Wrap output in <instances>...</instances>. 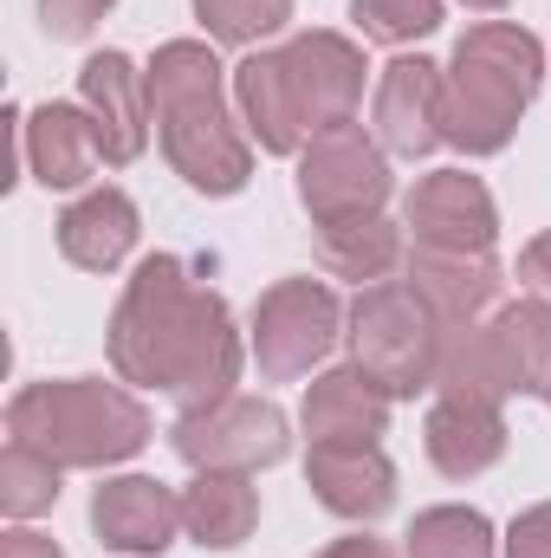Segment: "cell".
<instances>
[{
    "instance_id": "obj_22",
    "label": "cell",
    "mask_w": 551,
    "mask_h": 558,
    "mask_svg": "<svg viewBox=\"0 0 551 558\" xmlns=\"http://www.w3.org/2000/svg\"><path fill=\"white\" fill-rule=\"evenodd\" d=\"M318 228V260L325 274L377 286L403 267V228L383 215H351V221H311Z\"/></svg>"
},
{
    "instance_id": "obj_4",
    "label": "cell",
    "mask_w": 551,
    "mask_h": 558,
    "mask_svg": "<svg viewBox=\"0 0 551 558\" xmlns=\"http://www.w3.org/2000/svg\"><path fill=\"white\" fill-rule=\"evenodd\" d=\"M7 435L33 441L59 468H118L149 448V410L105 377L26 384L7 403Z\"/></svg>"
},
{
    "instance_id": "obj_31",
    "label": "cell",
    "mask_w": 551,
    "mask_h": 558,
    "mask_svg": "<svg viewBox=\"0 0 551 558\" xmlns=\"http://www.w3.org/2000/svg\"><path fill=\"white\" fill-rule=\"evenodd\" d=\"M519 292L551 305V234H539V241L519 254Z\"/></svg>"
},
{
    "instance_id": "obj_7",
    "label": "cell",
    "mask_w": 551,
    "mask_h": 558,
    "mask_svg": "<svg viewBox=\"0 0 551 558\" xmlns=\"http://www.w3.org/2000/svg\"><path fill=\"white\" fill-rule=\"evenodd\" d=\"M169 448L195 474H260L285 461L292 428H285V410L267 397H221L208 410H182L169 428Z\"/></svg>"
},
{
    "instance_id": "obj_30",
    "label": "cell",
    "mask_w": 551,
    "mask_h": 558,
    "mask_svg": "<svg viewBox=\"0 0 551 558\" xmlns=\"http://www.w3.org/2000/svg\"><path fill=\"white\" fill-rule=\"evenodd\" d=\"M506 558H551V500L546 507H526L513 526H506Z\"/></svg>"
},
{
    "instance_id": "obj_3",
    "label": "cell",
    "mask_w": 551,
    "mask_h": 558,
    "mask_svg": "<svg viewBox=\"0 0 551 558\" xmlns=\"http://www.w3.org/2000/svg\"><path fill=\"white\" fill-rule=\"evenodd\" d=\"M546 85V46L513 26V20H480L454 39L448 59V111H441V143L461 156H500L526 105Z\"/></svg>"
},
{
    "instance_id": "obj_34",
    "label": "cell",
    "mask_w": 551,
    "mask_h": 558,
    "mask_svg": "<svg viewBox=\"0 0 551 558\" xmlns=\"http://www.w3.org/2000/svg\"><path fill=\"white\" fill-rule=\"evenodd\" d=\"M461 7H474V13H500L506 0H461Z\"/></svg>"
},
{
    "instance_id": "obj_14",
    "label": "cell",
    "mask_w": 551,
    "mask_h": 558,
    "mask_svg": "<svg viewBox=\"0 0 551 558\" xmlns=\"http://www.w3.org/2000/svg\"><path fill=\"white\" fill-rule=\"evenodd\" d=\"M175 526H182V494H169L162 481L149 474H118L91 494V533L98 546L124 558H156L175 546Z\"/></svg>"
},
{
    "instance_id": "obj_27",
    "label": "cell",
    "mask_w": 551,
    "mask_h": 558,
    "mask_svg": "<svg viewBox=\"0 0 551 558\" xmlns=\"http://www.w3.org/2000/svg\"><path fill=\"white\" fill-rule=\"evenodd\" d=\"M195 20L221 46H260L292 20V0H195Z\"/></svg>"
},
{
    "instance_id": "obj_25",
    "label": "cell",
    "mask_w": 551,
    "mask_h": 558,
    "mask_svg": "<svg viewBox=\"0 0 551 558\" xmlns=\"http://www.w3.org/2000/svg\"><path fill=\"white\" fill-rule=\"evenodd\" d=\"M500 539L487 526V513L474 507H428L415 513L409 539H403V558H493Z\"/></svg>"
},
{
    "instance_id": "obj_1",
    "label": "cell",
    "mask_w": 551,
    "mask_h": 558,
    "mask_svg": "<svg viewBox=\"0 0 551 558\" xmlns=\"http://www.w3.org/2000/svg\"><path fill=\"white\" fill-rule=\"evenodd\" d=\"M105 344L118 384L156 390L175 410H208L241 384L234 312L215 286H201V274L182 254H149L131 274Z\"/></svg>"
},
{
    "instance_id": "obj_29",
    "label": "cell",
    "mask_w": 551,
    "mask_h": 558,
    "mask_svg": "<svg viewBox=\"0 0 551 558\" xmlns=\"http://www.w3.org/2000/svg\"><path fill=\"white\" fill-rule=\"evenodd\" d=\"M111 7H118V0H39V26H46L52 39H91Z\"/></svg>"
},
{
    "instance_id": "obj_18",
    "label": "cell",
    "mask_w": 551,
    "mask_h": 558,
    "mask_svg": "<svg viewBox=\"0 0 551 558\" xmlns=\"http://www.w3.org/2000/svg\"><path fill=\"white\" fill-rule=\"evenodd\" d=\"M105 162V143L85 105H39L26 111V169L39 189H85Z\"/></svg>"
},
{
    "instance_id": "obj_17",
    "label": "cell",
    "mask_w": 551,
    "mask_h": 558,
    "mask_svg": "<svg viewBox=\"0 0 551 558\" xmlns=\"http://www.w3.org/2000/svg\"><path fill=\"white\" fill-rule=\"evenodd\" d=\"M390 390L377 384V377H364L357 364H344V371H325V377H311V390H305V435H311V448L318 441H383V428H390Z\"/></svg>"
},
{
    "instance_id": "obj_16",
    "label": "cell",
    "mask_w": 551,
    "mask_h": 558,
    "mask_svg": "<svg viewBox=\"0 0 551 558\" xmlns=\"http://www.w3.org/2000/svg\"><path fill=\"white\" fill-rule=\"evenodd\" d=\"M234 105H241V124L254 131V143L267 156H298L311 131H305V111H298V92H292V65L285 52H254L234 65Z\"/></svg>"
},
{
    "instance_id": "obj_15",
    "label": "cell",
    "mask_w": 551,
    "mask_h": 558,
    "mask_svg": "<svg viewBox=\"0 0 551 558\" xmlns=\"http://www.w3.org/2000/svg\"><path fill=\"white\" fill-rule=\"evenodd\" d=\"M409 286L441 312V325H480L500 292L506 274L493 254H467V247H415L409 254Z\"/></svg>"
},
{
    "instance_id": "obj_9",
    "label": "cell",
    "mask_w": 551,
    "mask_h": 558,
    "mask_svg": "<svg viewBox=\"0 0 551 558\" xmlns=\"http://www.w3.org/2000/svg\"><path fill=\"white\" fill-rule=\"evenodd\" d=\"M285 65H292V92H298V111H305V131H338V124H357V105H364V52L357 39L344 33H298L285 46Z\"/></svg>"
},
{
    "instance_id": "obj_5",
    "label": "cell",
    "mask_w": 551,
    "mask_h": 558,
    "mask_svg": "<svg viewBox=\"0 0 551 558\" xmlns=\"http://www.w3.org/2000/svg\"><path fill=\"white\" fill-rule=\"evenodd\" d=\"M351 364L364 377H377L390 397H421L434 390V364H441V312L415 292L409 279H377L357 292L351 318Z\"/></svg>"
},
{
    "instance_id": "obj_13",
    "label": "cell",
    "mask_w": 551,
    "mask_h": 558,
    "mask_svg": "<svg viewBox=\"0 0 551 558\" xmlns=\"http://www.w3.org/2000/svg\"><path fill=\"white\" fill-rule=\"evenodd\" d=\"M78 105L91 111L98 143H105V162L111 169H131L143 149H149V85L124 52H91L85 72H78Z\"/></svg>"
},
{
    "instance_id": "obj_2",
    "label": "cell",
    "mask_w": 551,
    "mask_h": 558,
    "mask_svg": "<svg viewBox=\"0 0 551 558\" xmlns=\"http://www.w3.org/2000/svg\"><path fill=\"white\" fill-rule=\"evenodd\" d=\"M143 85H149V118L169 169L195 195H241L254 175V143L234 131L221 59L201 39H169L143 65Z\"/></svg>"
},
{
    "instance_id": "obj_32",
    "label": "cell",
    "mask_w": 551,
    "mask_h": 558,
    "mask_svg": "<svg viewBox=\"0 0 551 558\" xmlns=\"http://www.w3.org/2000/svg\"><path fill=\"white\" fill-rule=\"evenodd\" d=\"M0 558H65V553H59L46 533H26V526H20V533L0 539Z\"/></svg>"
},
{
    "instance_id": "obj_10",
    "label": "cell",
    "mask_w": 551,
    "mask_h": 558,
    "mask_svg": "<svg viewBox=\"0 0 551 558\" xmlns=\"http://www.w3.org/2000/svg\"><path fill=\"white\" fill-rule=\"evenodd\" d=\"M403 221L415 228V247H467V254H493L500 234V208L487 195L480 175L467 169H434L421 175L403 202Z\"/></svg>"
},
{
    "instance_id": "obj_21",
    "label": "cell",
    "mask_w": 551,
    "mask_h": 558,
    "mask_svg": "<svg viewBox=\"0 0 551 558\" xmlns=\"http://www.w3.org/2000/svg\"><path fill=\"white\" fill-rule=\"evenodd\" d=\"M260 526V487L247 474H195L182 487V533L201 553H234Z\"/></svg>"
},
{
    "instance_id": "obj_24",
    "label": "cell",
    "mask_w": 551,
    "mask_h": 558,
    "mask_svg": "<svg viewBox=\"0 0 551 558\" xmlns=\"http://www.w3.org/2000/svg\"><path fill=\"white\" fill-rule=\"evenodd\" d=\"M487 325H493V344H500L513 397H546L551 390V305L546 299H519V305H500Z\"/></svg>"
},
{
    "instance_id": "obj_28",
    "label": "cell",
    "mask_w": 551,
    "mask_h": 558,
    "mask_svg": "<svg viewBox=\"0 0 551 558\" xmlns=\"http://www.w3.org/2000/svg\"><path fill=\"white\" fill-rule=\"evenodd\" d=\"M351 20L377 46H409L441 26V0H351Z\"/></svg>"
},
{
    "instance_id": "obj_20",
    "label": "cell",
    "mask_w": 551,
    "mask_h": 558,
    "mask_svg": "<svg viewBox=\"0 0 551 558\" xmlns=\"http://www.w3.org/2000/svg\"><path fill=\"white\" fill-rule=\"evenodd\" d=\"M421 448H428V461L448 481H474V474H487L506 454V416H500V403L434 397V410L421 422Z\"/></svg>"
},
{
    "instance_id": "obj_35",
    "label": "cell",
    "mask_w": 551,
    "mask_h": 558,
    "mask_svg": "<svg viewBox=\"0 0 551 558\" xmlns=\"http://www.w3.org/2000/svg\"><path fill=\"white\" fill-rule=\"evenodd\" d=\"M546 403H551V390H546Z\"/></svg>"
},
{
    "instance_id": "obj_6",
    "label": "cell",
    "mask_w": 551,
    "mask_h": 558,
    "mask_svg": "<svg viewBox=\"0 0 551 558\" xmlns=\"http://www.w3.org/2000/svg\"><path fill=\"white\" fill-rule=\"evenodd\" d=\"M344 305L325 279H279L254 305V364L267 384H298L344 338Z\"/></svg>"
},
{
    "instance_id": "obj_8",
    "label": "cell",
    "mask_w": 551,
    "mask_h": 558,
    "mask_svg": "<svg viewBox=\"0 0 551 558\" xmlns=\"http://www.w3.org/2000/svg\"><path fill=\"white\" fill-rule=\"evenodd\" d=\"M396 175L390 149L364 124H338L298 149V202L311 221H351V215H383Z\"/></svg>"
},
{
    "instance_id": "obj_12",
    "label": "cell",
    "mask_w": 551,
    "mask_h": 558,
    "mask_svg": "<svg viewBox=\"0 0 551 558\" xmlns=\"http://www.w3.org/2000/svg\"><path fill=\"white\" fill-rule=\"evenodd\" d=\"M441 111H448V72L434 59H390L377 78L370 124L390 156H428L441 143Z\"/></svg>"
},
{
    "instance_id": "obj_19",
    "label": "cell",
    "mask_w": 551,
    "mask_h": 558,
    "mask_svg": "<svg viewBox=\"0 0 551 558\" xmlns=\"http://www.w3.org/2000/svg\"><path fill=\"white\" fill-rule=\"evenodd\" d=\"M137 234H143V215L124 189H91V195H78L59 215V254L72 267H85V274L124 267L131 247H137Z\"/></svg>"
},
{
    "instance_id": "obj_11",
    "label": "cell",
    "mask_w": 551,
    "mask_h": 558,
    "mask_svg": "<svg viewBox=\"0 0 551 558\" xmlns=\"http://www.w3.org/2000/svg\"><path fill=\"white\" fill-rule=\"evenodd\" d=\"M305 487L325 513L338 520H383L396 507V468L383 454V441H318L305 454Z\"/></svg>"
},
{
    "instance_id": "obj_26",
    "label": "cell",
    "mask_w": 551,
    "mask_h": 558,
    "mask_svg": "<svg viewBox=\"0 0 551 558\" xmlns=\"http://www.w3.org/2000/svg\"><path fill=\"white\" fill-rule=\"evenodd\" d=\"M59 461L52 454H39L33 441H7V454H0V513L7 520H39V513H52V500H59Z\"/></svg>"
},
{
    "instance_id": "obj_33",
    "label": "cell",
    "mask_w": 551,
    "mask_h": 558,
    "mask_svg": "<svg viewBox=\"0 0 551 558\" xmlns=\"http://www.w3.org/2000/svg\"><path fill=\"white\" fill-rule=\"evenodd\" d=\"M318 558H396V553H390L383 539H364V533H357V539H338V546H325Z\"/></svg>"
},
{
    "instance_id": "obj_23",
    "label": "cell",
    "mask_w": 551,
    "mask_h": 558,
    "mask_svg": "<svg viewBox=\"0 0 551 558\" xmlns=\"http://www.w3.org/2000/svg\"><path fill=\"white\" fill-rule=\"evenodd\" d=\"M434 397H454V403H506L513 397L500 344H493V325H448L441 331Z\"/></svg>"
}]
</instances>
